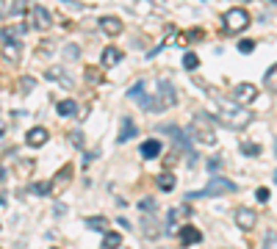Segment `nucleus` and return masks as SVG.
I'll use <instances>...</instances> for the list:
<instances>
[{
    "label": "nucleus",
    "mask_w": 277,
    "mask_h": 249,
    "mask_svg": "<svg viewBox=\"0 0 277 249\" xmlns=\"http://www.w3.org/2000/svg\"><path fill=\"white\" fill-rule=\"evenodd\" d=\"M269 197H272L269 188H258V191H255V199H258V202H269Z\"/></svg>",
    "instance_id": "nucleus-31"
},
{
    "label": "nucleus",
    "mask_w": 277,
    "mask_h": 249,
    "mask_svg": "<svg viewBox=\"0 0 277 249\" xmlns=\"http://www.w3.org/2000/svg\"><path fill=\"white\" fill-rule=\"evenodd\" d=\"M178 238H180V246H194V244H200V241H202V233L194 224H183L178 230Z\"/></svg>",
    "instance_id": "nucleus-10"
},
{
    "label": "nucleus",
    "mask_w": 277,
    "mask_h": 249,
    "mask_svg": "<svg viewBox=\"0 0 277 249\" xmlns=\"http://www.w3.org/2000/svg\"><path fill=\"white\" fill-rule=\"evenodd\" d=\"M186 133H188L194 141H200V144H208V147L216 144V133H214L211 117H208V114H202V111L194 114V119H191V125L186 127Z\"/></svg>",
    "instance_id": "nucleus-3"
},
{
    "label": "nucleus",
    "mask_w": 277,
    "mask_h": 249,
    "mask_svg": "<svg viewBox=\"0 0 277 249\" xmlns=\"http://www.w3.org/2000/svg\"><path fill=\"white\" fill-rule=\"evenodd\" d=\"M263 83H266V89H272V92H277V64L272 66V70L263 75Z\"/></svg>",
    "instance_id": "nucleus-23"
},
{
    "label": "nucleus",
    "mask_w": 277,
    "mask_h": 249,
    "mask_svg": "<svg viewBox=\"0 0 277 249\" xmlns=\"http://www.w3.org/2000/svg\"><path fill=\"white\" fill-rule=\"evenodd\" d=\"M255 100H258V89H255L252 83H239L233 89V103L249 105V103H255Z\"/></svg>",
    "instance_id": "nucleus-8"
},
{
    "label": "nucleus",
    "mask_w": 277,
    "mask_h": 249,
    "mask_svg": "<svg viewBox=\"0 0 277 249\" xmlns=\"http://www.w3.org/2000/svg\"><path fill=\"white\" fill-rule=\"evenodd\" d=\"M158 188H161V191H172V188H175V177H172L169 172H161L158 174Z\"/></svg>",
    "instance_id": "nucleus-21"
},
{
    "label": "nucleus",
    "mask_w": 277,
    "mask_h": 249,
    "mask_svg": "<svg viewBox=\"0 0 277 249\" xmlns=\"http://www.w3.org/2000/svg\"><path fill=\"white\" fill-rule=\"evenodd\" d=\"M119 61H122V50H119V47H105L103 56H100V64H103L105 70H111V66L119 64Z\"/></svg>",
    "instance_id": "nucleus-16"
},
{
    "label": "nucleus",
    "mask_w": 277,
    "mask_h": 249,
    "mask_svg": "<svg viewBox=\"0 0 277 249\" xmlns=\"http://www.w3.org/2000/svg\"><path fill=\"white\" fill-rule=\"evenodd\" d=\"M197 66H200V58H197V53H186V56H183V70H188V72H191V70H197Z\"/></svg>",
    "instance_id": "nucleus-24"
},
{
    "label": "nucleus",
    "mask_w": 277,
    "mask_h": 249,
    "mask_svg": "<svg viewBox=\"0 0 277 249\" xmlns=\"http://www.w3.org/2000/svg\"><path fill=\"white\" fill-rule=\"evenodd\" d=\"M139 208H141L144 213H155V208H158V205H155V199H153V197H144V199L139 202Z\"/></svg>",
    "instance_id": "nucleus-29"
},
{
    "label": "nucleus",
    "mask_w": 277,
    "mask_h": 249,
    "mask_svg": "<svg viewBox=\"0 0 277 249\" xmlns=\"http://www.w3.org/2000/svg\"><path fill=\"white\" fill-rule=\"evenodd\" d=\"M119 246H122V235L108 230V233H105V238H103V249H119Z\"/></svg>",
    "instance_id": "nucleus-20"
},
{
    "label": "nucleus",
    "mask_w": 277,
    "mask_h": 249,
    "mask_svg": "<svg viewBox=\"0 0 277 249\" xmlns=\"http://www.w3.org/2000/svg\"><path fill=\"white\" fill-rule=\"evenodd\" d=\"M274 152H277V141H274Z\"/></svg>",
    "instance_id": "nucleus-41"
},
{
    "label": "nucleus",
    "mask_w": 277,
    "mask_h": 249,
    "mask_svg": "<svg viewBox=\"0 0 277 249\" xmlns=\"http://www.w3.org/2000/svg\"><path fill=\"white\" fill-rule=\"evenodd\" d=\"M67 136H70L72 147H78V150H83V147H86V141H83V133H80V130H72V133H67Z\"/></svg>",
    "instance_id": "nucleus-27"
},
{
    "label": "nucleus",
    "mask_w": 277,
    "mask_h": 249,
    "mask_svg": "<svg viewBox=\"0 0 277 249\" xmlns=\"http://www.w3.org/2000/svg\"><path fill=\"white\" fill-rule=\"evenodd\" d=\"M3 133H6V125H3V122H0V136H3Z\"/></svg>",
    "instance_id": "nucleus-39"
},
{
    "label": "nucleus",
    "mask_w": 277,
    "mask_h": 249,
    "mask_svg": "<svg viewBox=\"0 0 277 249\" xmlns=\"http://www.w3.org/2000/svg\"><path fill=\"white\" fill-rule=\"evenodd\" d=\"M263 249H277V233L274 230H266V235H263Z\"/></svg>",
    "instance_id": "nucleus-26"
},
{
    "label": "nucleus",
    "mask_w": 277,
    "mask_h": 249,
    "mask_svg": "<svg viewBox=\"0 0 277 249\" xmlns=\"http://www.w3.org/2000/svg\"><path fill=\"white\" fill-rule=\"evenodd\" d=\"M33 86H36V80H33V78H25V80H23V89H25V94H28V92L33 89Z\"/></svg>",
    "instance_id": "nucleus-35"
},
{
    "label": "nucleus",
    "mask_w": 277,
    "mask_h": 249,
    "mask_svg": "<svg viewBox=\"0 0 277 249\" xmlns=\"http://www.w3.org/2000/svg\"><path fill=\"white\" fill-rule=\"evenodd\" d=\"M47 139H50V133H47L45 127H31L28 136H25V144L28 147H42V144H47Z\"/></svg>",
    "instance_id": "nucleus-14"
},
{
    "label": "nucleus",
    "mask_w": 277,
    "mask_h": 249,
    "mask_svg": "<svg viewBox=\"0 0 277 249\" xmlns=\"http://www.w3.org/2000/svg\"><path fill=\"white\" fill-rule=\"evenodd\" d=\"M136 122H133L131 117H122V125H119V136H117V141L119 144H125V141H131L133 136H136Z\"/></svg>",
    "instance_id": "nucleus-15"
},
{
    "label": "nucleus",
    "mask_w": 277,
    "mask_h": 249,
    "mask_svg": "<svg viewBox=\"0 0 277 249\" xmlns=\"http://www.w3.org/2000/svg\"><path fill=\"white\" fill-rule=\"evenodd\" d=\"M53 25V14H50V9H45V6H31V28H36V31H47Z\"/></svg>",
    "instance_id": "nucleus-7"
},
{
    "label": "nucleus",
    "mask_w": 277,
    "mask_h": 249,
    "mask_svg": "<svg viewBox=\"0 0 277 249\" xmlns=\"http://www.w3.org/2000/svg\"><path fill=\"white\" fill-rule=\"evenodd\" d=\"M50 50H53V42H42V44H39V53H42V56H47Z\"/></svg>",
    "instance_id": "nucleus-36"
},
{
    "label": "nucleus",
    "mask_w": 277,
    "mask_h": 249,
    "mask_svg": "<svg viewBox=\"0 0 277 249\" xmlns=\"http://www.w3.org/2000/svg\"><path fill=\"white\" fill-rule=\"evenodd\" d=\"M0 53H3L6 61L17 64L19 56H23V42H17V39H9V36H3V33H0Z\"/></svg>",
    "instance_id": "nucleus-6"
},
{
    "label": "nucleus",
    "mask_w": 277,
    "mask_h": 249,
    "mask_svg": "<svg viewBox=\"0 0 277 249\" xmlns=\"http://www.w3.org/2000/svg\"><path fill=\"white\" fill-rule=\"evenodd\" d=\"M158 224H161V221L155 219V213H144V216H141V233H144L147 238H158V235L164 233Z\"/></svg>",
    "instance_id": "nucleus-12"
},
{
    "label": "nucleus",
    "mask_w": 277,
    "mask_h": 249,
    "mask_svg": "<svg viewBox=\"0 0 277 249\" xmlns=\"http://www.w3.org/2000/svg\"><path fill=\"white\" fill-rule=\"evenodd\" d=\"M241 152H244V155H261V144H252V141H244V144H241Z\"/></svg>",
    "instance_id": "nucleus-28"
},
{
    "label": "nucleus",
    "mask_w": 277,
    "mask_h": 249,
    "mask_svg": "<svg viewBox=\"0 0 277 249\" xmlns=\"http://www.w3.org/2000/svg\"><path fill=\"white\" fill-rule=\"evenodd\" d=\"M249 25V11L247 9H227L225 17H222V33L225 36H236V33H241Z\"/></svg>",
    "instance_id": "nucleus-4"
},
{
    "label": "nucleus",
    "mask_w": 277,
    "mask_h": 249,
    "mask_svg": "<svg viewBox=\"0 0 277 249\" xmlns=\"http://www.w3.org/2000/svg\"><path fill=\"white\" fill-rule=\"evenodd\" d=\"M178 103V92L169 80H155V92H147L141 100V108L144 111H166Z\"/></svg>",
    "instance_id": "nucleus-2"
},
{
    "label": "nucleus",
    "mask_w": 277,
    "mask_h": 249,
    "mask_svg": "<svg viewBox=\"0 0 277 249\" xmlns=\"http://www.w3.org/2000/svg\"><path fill=\"white\" fill-rule=\"evenodd\" d=\"M83 224H86V227H89V230H100V233H103V230H105V227H108V221H105L103 216H92V219H86V221H83Z\"/></svg>",
    "instance_id": "nucleus-22"
},
{
    "label": "nucleus",
    "mask_w": 277,
    "mask_h": 249,
    "mask_svg": "<svg viewBox=\"0 0 277 249\" xmlns=\"http://www.w3.org/2000/svg\"><path fill=\"white\" fill-rule=\"evenodd\" d=\"M56 111H58V117H80L75 100H61V103L56 105Z\"/></svg>",
    "instance_id": "nucleus-18"
},
{
    "label": "nucleus",
    "mask_w": 277,
    "mask_h": 249,
    "mask_svg": "<svg viewBox=\"0 0 277 249\" xmlns=\"http://www.w3.org/2000/svg\"><path fill=\"white\" fill-rule=\"evenodd\" d=\"M236 224H239V230H252L258 224V213L252 208H239L236 211Z\"/></svg>",
    "instance_id": "nucleus-9"
},
{
    "label": "nucleus",
    "mask_w": 277,
    "mask_h": 249,
    "mask_svg": "<svg viewBox=\"0 0 277 249\" xmlns=\"http://www.w3.org/2000/svg\"><path fill=\"white\" fill-rule=\"evenodd\" d=\"M17 14H25V3H19V0H0V22L9 17H17Z\"/></svg>",
    "instance_id": "nucleus-11"
},
{
    "label": "nucleus",
    "mask_w": 277,
    "mask_h": 249,
    "mask_svg": "<svg viewBox=\"0 0 277 249\" xmlns=\"http://www.w3.org/2000/svg\"><path fill=\"white\" fill-rule=\"evenodd\" d=\"M47 78L58 80V83H61V86H67V89H72V78L67 75V72L61 70V66H50V70H47Z\"/></svg>",
    "instance_id": "nucleus-19"
},
{
    "label": "nucleus",
    "mask_w": 277,
    "mask_h": 249,
    "mask_svg": "<svg viewBox=\"0 0 277 249\" xmlns=\"http://www.w3.org/2000/svg\"><path fill=\"white\" fill-rule=\"evenodd\" d=\"M64 58H67V61H78V58H80V47L78 44H67L64 47Z\"/></svg>",
    "instance_id": "nucleus-25"
},
{
    "label": "nucleus",
    "mask_w": 277,
    "mask_h": 249,
    "mask_svg": "<svg viewBox=\"0 0 277 249\" xmlns=\"http://www.w3.org/2000/svg\"><path fill=\"white\" fill-rule=\"evenodd\" d=\"M64 6H67V9H72V11L83 9V3H80V0H64Z\"/></svg>",
    "instance_id": "nucleus-34"
},
{
    "label": "nucleus",
    "mask_w": 277,
    "mask_h": 249,
    "mask_svg": "<svg viewBox=\"0 0 277 249\" xmlns=\"http://www.w3.org/2000/svg\"><path fill=\"white\" fill-rule=\"evenodd\" d=\"M94 70H97V66H86V80H94V83H97L100 72H94Z\"/></svg>",
    "instance_id": "nucleus-33"
},
{
    "label": "nucleus",
    "mask_w": 277,
    "mask_h": 249,
    "mask_svg": "<svg viewBox=\"0 0 277 249\" xmlns=\"http://www.w3.org/2000/svg\"><path fill=\"white\" fill-rule=\"evenodd\" d=\"M100 28H103V33H108V36H119V33L125 31V25L119 17H103L100 19Z\"/></svg>",
    "instance_id": "nucleus-13"
},
{
    "label": "nucleus",
    "mask_w": 277,
    "mask_h": 249,
    "mask_svg": "<svg viewBox=\"0 0 277 249\" xmlns=\"http://www.w3.org/2000/svg\"><path fill=\"white\" fill-rule=\"evenodd\" d=\"M274 183H277V169H274Z\"/></svg>",
    "instance_id": "nucleus-40"
},
{
    "label": "nucleus",
    "mask_w": 277,
    "mask_h": 249,
    "mask_svg": "<svg viewBox=\"0 0 277 249\" xmlns=\"http://www.w3.org/2000/svg\"><path fill=\"white\" fill-rule=\"evenodd\" d=\"M236 188H239V186H236L233 180H225V177H211L205 188H200V191L186 194V199H205V197H219V194H233Z\"/></svg>",
    "instance_id": "nucleus-5"
},
{
    "label": "nucleus",
    "mask_w": 277,
    "mask_h": 249,
    "mask_svg": "<svg viewBox=\"0 0 277 249\" xmlns=\"http://www.w3.org/2000/svg\"><path fill=\"white\" fill-rule=\"evenodd\" d=\"M219 166H222V161H219V158H211V161H208V169H211V172H216Z\"/></svg>",
    "instance_id": "nucleus-37"
},
{
    "label": "nucleus",
    "mask_w": 277,
    "mask_h": 249,
    "mask_svg": "<svg viewBox=\"0 0 277 249\" xmlns=\"http://www.w3.org/2000/svg\"><path fill=\"white\" fill-rule=\"evenodd\" d=\"M239 50L241 53H252L255 50V42H252V39H244V42H239Z\"/></svg>",
    "instance_id": "nucleus-32"
},
{
    "label": "nucleus",
    "mask_w": 277,
    "mask_h": 249,
    "mask_svg": "<svg viewBox=\"0 0 277 249\" xmlns=\"http://www.w3.org/2000/svg\"><path fill=\"white\" fill-rule=\"evenodd\" d=\"M214 103H216V122H222L225 127L244 130V127L252 122V114H249L244 105L233 103V100H222V97H214Z\"/></svg>",
    "instance_id": "nucleus-1"
},
{
    "label": "nucleus",
    "mask_w": 277,
    "mask_h": 249,
    "mask_svg": "<svg viewBox=\"0 0 277 249\" xmlns=\"http://www.w3.org/2000/svg\"><path fill=\"white\" fill-rule=\"evenodd\" d=\"M3 180H6V169L0 166V183H3Z\"/></svg>",
    "instance_id": "nucleus-38"
},
{
    "label": "nucleus",
    "mask_w": 277,
    "mask_h": 249,
    "mask_svg": "<svg viewBox=\"0 0 277 249\" xmlns=\"http://www.w3.org/2000/svg\"><path fill=\"white\" fill-rule=\"evenodd\" d=\"M139 152H141V158H147V161L158 158V155H161V141H158V139H147L144 144L139 147Z\"/></svg>",
    "instance_id": "nucleus-17"
},
{
    "label": "nucleus",
    "mask_w": 277,
    "mask_h": 249,
    "mask_svg": "<svg viewBox=\"0 0 277 249\" xmlns=\"http://www.w3.org/2000/svg\"><path fill=\"white\" fill-rule=\"evenodd\" d=\"M50 188H53L50 183H33L31 191H33V194H50Z\"/></svg>",
    "instance_id": "nucleus-30"
}]
</instances>
